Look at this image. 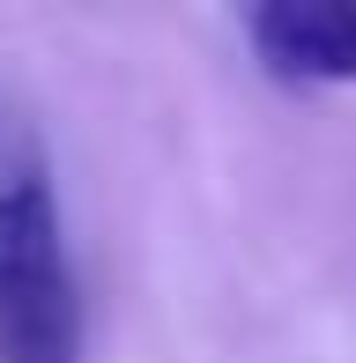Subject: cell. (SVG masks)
<instances>
[{"label": "cell", "instance_id": "2", "mask_svg": "<svg viewBox=\"0 0 356 363\" xmlns=\"http://www.w3.org/2000/svg\"><path fill=\"white\" fill-rule=\"evenodd\" d=\"M245 38L274 82H356V0H267Z\"/></svg>", "mask_w": 356, "mask_h": 363}, {"label": "cell", "instance_id": "1", "mask_svg": "<svg viewBox=\"0 0 356 363\" xmlns=\"http://www.w3.org/2000/svg\"><path fill=\"white\" fill-rule=\"evenodd\" d=\"M0 363H82V296L45 178L0 186Z\"/></svg>", "mask_w": 356, "mask_h": 363}]
</instances>
